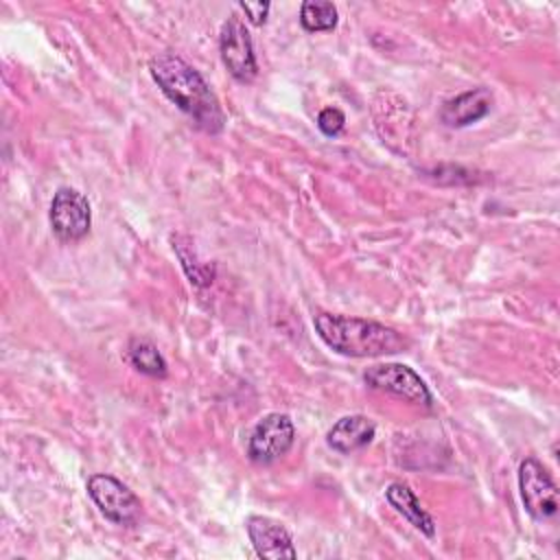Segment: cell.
<instances>
[{
	"mask_svg": "<svg viewBox=\"0 0 560 560\" xmlns=\"http://www.w3.org/2000/svg\"><path fill=\"white\" fill-rule=\"evenodd\" d=\"M149 72L164 96L190 116L199 129L208 133L223 129V109L206 79L190 63L173 52H160L149 61Z\"/></svg>",
	"mask_w": 560,
	"mask_h": 560,
	"instance_id": "6da1fadb",
	"label": "cell"
},
{
	"mask_svg": "<svg viewBox=\"0 0 560 560\" xmlns=\"http://www.w3.org/2000/svg\"><path fill=\"white\" fill-rule=\"evenodd\" d=\"M313 326L319 339L337 354L365 359V357H385L402 352L409 346V339L398 330L361 317L317 313Z\"/></svg>",
	"mask_w": 560,
	"mask_h": 560,
	"instance_id": "7a4b0ae2",
	"label": "cell"
},
{
	"mask_svg": "<svg viewBox=\"0 0 560 560\" xmlns=\"http://www.w3.org/2000/svg\"><path fill=\"white\" fill-rule=\"evenodd\" d=\"M88 494L101 514L118 525H133L140 518V499L116 477L96 472L88 479Z\"/></svg>",
	"mask_w": 560,
	"mask_h": 560,
	"instance_id": "3957f363",
	"label": "cell"
},
{
	"mask_svg": "<svg viewBox=\"0 0 560 560\" xmlns=\"http://www.w3.org/2000/svg\"><path fill=\"white\" fill-rule=\"evenodd\" d=\"M363 381L378 392L394 394L407 402L429 407L433 402L427 383L405 363H378L365 370Z\"/></svg>",
	"mask_w": 560,
	"mask_h": 560,
	"instance_id": "277c9868",
	"label": "cell"
},
{
	"mask_svg": "<svg viewBox=\"0 0 560 560\" xmlns=\"http://www.w3.org/2000/svg\"><path fill=\"white\" fill-rule=\"evenodd\" d=\"M50 228L63 243L83 238L92 225L90 203L83 192L74 188H59L50 201Z\"/></svg>",
	"mask_w": 560,
	"mask_h": 560,
	"instance_id": "5b68a950",
	"label": "cell"
},
{
	"mask_svg": "<svg viewBox=\"0 0 560 560\" xmlns=\"http://www.w3.org/2000/svg\"><path fill=\"white\" fill-rule=\"evenodd\" d=\"M293 440V420L287 413H267L249 435L247 457L256 464H271L289 453Z\"/></svg>",
	"mask_w": 560,
	"mask_h": 560,
	"instance_id": "8992f818",
	"label": "cell"
},
{
	"mask_svg": "<svg viewBox=\"0 0 560 560\" xmlns=\"http://www.w3.org/2000/svg\"><path fill=\"white\" fill-rule=\"evenodd\" d=\"M518 490L525 510L536 521L551 518L558 512V488L538 459L527 457L521 462Z\"/></svg>",
	"mask_w": 560,
	"mask_h": 560,
	"instance_id": "52a82bcc",
	"label": "cell"
},
{
	"mask_svg": "<svg viewBox=\"0 0 560 560\" xmlns=\"http://www.w3.org/2000/svg\"><path fill=\"white\" fill-rule=\"evenodd\" d=\"M219 50H221L223 66L236 81L247 83L256 77L258 63H256L252 37L238 15H230L223 22L221 35H219Z\"/></svg>",
	"mask_w": 560,
	"mask_h": 560,
	"instance_id": "ba28073f",
	"label": "cell"
},
{
	"mask_svg": "<svg viewBox=\"0 0 560 560\" xmlns=\"http://www.w3.org/2000/svg\"><path fill=\"white\" fill-rule=\"evenodd\" d=\"M247 534L249 540L260 558L267 560H282V558H295V547L291 542V534L287 527L269 516H249L247 518Z\"/></svg>",
	"mask_w": 560,
	"mask_h": 560,
	"instance_id": "9c48e42d",
	"label": "cell"
},
{
	"mask_svg": "<svg viewBox=\"0 0 560 560\" xmlns=\"http://www.w3.org/2000/svg\"><path fill=\"white\" fill-rule=\"evenodd\" d=\"M492 94L488 88H475L457 94L442 105L440 118L446 127H468L490 114Z\"/></svg>",
	"mask_w": 560,
	"mask_h": 560,
	"instance_id": "30bf717a",
	"label": "cell"
},
{
	"mask_svg": "<svg viewBox=\"0 0 560 560\" xmlns=\"http://www.w3.org/2000/svg\"><path fill=\"white\" fill-rule=\"evenodd\" d=\"M374 433H376V424L372 418L352 413V416L339 418L330 427L326 442L337 453H354V451L368 446L374 440Z\"/></svg>",
	"mask_w": 560,
	"mask_h": 560,
	"instance_id": "8fae6325",
	"label": "cell"
},
{
	"mask_svg": "<svg viewBox=\"0 0 560 560\" xmlns=\"http://www.w3.org/2000/svg\"><path fill=\"white\" fill-rule=\"evenodd\" d=\"M385 499L389 501V505L402 514L416 529H420L424 536L433 538L435 536V521L431 518V514H427L418 501V497L413 494V490L400 481H394L385 488Z\"/></svg>",
	"mask_w": 560,
	"mask_h": 560,
	"instance_id": "7c38bea8",
	"label": "cell"
},
{
	"mask_svg": "<svg viewBox=\"0 0 560 560\" xmlns=\"http://www.w3.org/2000/svg\"><path fill=\"white\" fill-rule=\"evenodd\" d=\"M127 357L129 363L147 376H164L166 374V361L162 357V352L158 350V346H153L149 339H140L133 337L127 346Z\"/></svg>",
	"mask_w": 560,
	"mask_h": 560,
	"instance_id": "4fadbf2b",
	"label": "cell"
},
{
	"mask_svg": "<svg viewBox=\"0 0 560 560\" xmlns=\"http://www.w3.org/2000/svg\"><path fill=\"white\" fill-rule=\"evenodd\" d=\"M300 24L308 33L332 31L337 26V7L326 0H306L300 7Z\"/></svg>",
	"mask_w": 560,
	"mask_h": 560,
	"instance_id": "5bb4252c",
	"label": "cell"
},
{
	"mask_svg": "<svg viewBox=\"0 0 560 560\" xmlns=\"http://www.w3.org/2000/svg\"><path fill=\"white\" fill-rule=\"evenodd\" d=\"M343 125H346V116H343V112L337 109V107H326V109H322L319 116H317V127H319V131H322L324 136H328V138L341 133Z\"/></svg>",
	"mask_w": 560,
	"mask_h": 560,
	"instance_id": "9a60e30c",
	"label": "cell"
},
{
	"mask_svg": "<svg viewBox=\"0 0 560 560\" xmlns=\"http://www.w3.org/2000/svg\"><path fill=\"white\" fill-rule=\"evenodd\" d=\"M238 7H241V11L249 18L252 24H265L267 13H269V9H271L269 2H241Z\"/></svg>",
	"mask_w": 560,
	"mask_h": 560,
	"instance_id": "2e32d148",
	"label": "cell"
}]
</instances>
